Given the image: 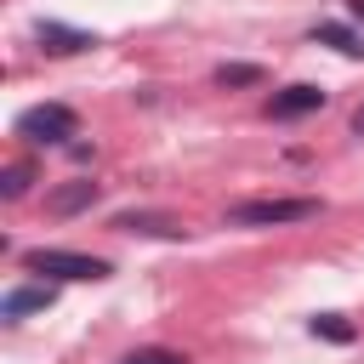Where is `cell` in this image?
Listing matches in <instances>:
<instances>
[{"label":"cell","mask_w":364,"mask_h":364,"mask_svg":"<svg viewBox=\"0 0 364 364\" xmlns=\"http://www.w3.org/2000/svg\"><path fill=\"white\" fill-rule=\"evenodd\" d=\"M324 205L318 199H239V205H228V228H284V222H307V216H318Z\"/></svg>","instance_id":"3957f363"},{"label":"cell","mask_w":364,"mask_h":364,"mask_svg":"<svg viewBox=\"0 0 364 364\" xmlns=\"http://www.w3.org/2000/svg\"><path fill=\"white\" fill-rule=\"evenodd\" d=\"M91 199H97V182H63V188L46 193V210H51V216H74V210H85Z\"/></svg>","instance_id":"9c48e42d"},{"label":"cell","mask_w":364,"mask_h":364,"mask_svg":"<svg viewBox=\"0 0 364 364\" xmlns=\"http://www.w3.org/2000/svg\"><path fill=\"white\" fill-rule=\"evenodd\" d=\"M307 40H313V46H336L341 57H364V34H358L353 23H313Z\"/></svg>","instance_id":"ba28073f"},{"label":"cell","mask_w":364,"mask_h":364,"mask_svg":"<svg viewBox=\"0 0 364 364\" xmlns=\"http://www.w3.org/2000/svg\"><path fill=\"white\" fill-rule=\"evenodd\" d=\"M353 131H358V136H364V102H358V108H353Z\"/></svg>","instance_id":"5bb4252c"},{"label":"cell","mask_w":364,"mask_h":364,"mask_svg":"<svg viewBox=\"0 0 364 364\" xmlns=\"http://www.w3.org/2000/svg\"><path fill=\"white\" fill-rule=\"evenodd\" d=\"M28 182H34V165H6L0 193H6V199H23V193H28Z\"/></svg>","instance_id":"7c38bea8"},{"label":"cell","mask_w":364,"mask_h":364,"mask_svg":"<svg viewBox=\"0 0 364 364\" xmlns=\"http://www.w3.org/2000/svg\"><path fill=\"white\" fill-rule=\"evenodd\" d=\"M114 228H119V233H148V239H182V222H171V216H148V210H119Z\"/></svg>","instance_id":"52a82bcc"},{"label":"cell","mask_w":364,"mask_h":364,"mask_svg":"<svg viewBox=\"0 0 364 364\" xmlns=\"http://www.w3.org/2000/svg\"><path fill=\"white\" fill-rule=\"evenodd\" d=\"M57 301V290L51 284H17V290H6L0 296V318L6 324H17V318H28V313H46Z\"/></svg>","instance_id":"8992f818"},{"label":"cell","mask_w":364,"mask_h":364,"mask_svg":"<svg viewBox=\"0 0 364 364\" xmlns=\"http://www.w3.org/2000/svg\"><path fill=\"white\" fill-rule=\"evenodd\" d=\"M353 17H364V0H353Z\"/></svg>","instance_id":"9a60e30c"},{"label":"cell","mask_w":364,"mask_h":364,"mask_svg":"<svg viewBox=\"0 0 364 364\" xmlns=\"http://www.w3.org/2000/svg\"><path fill=\"white\" fill-rule=\"evenodd\" d=\"M17 136L34 148H63L68 136H80V114L68 102H34L17 114Z\"/></svg>","instance_id":"7a4b0ae2"},{"label":"cell","mask_w":364,"mask_h":364,"mask_svg":"<svg viewBox=\"0 0 364 364\" xmlns=\"http://www.w3.org/2000/svg\"><path fill=\"white\" fill-rule=\"evenodd\" d=\"M262 80H267L262 63H222V68H216V85H228V91H239V85H262Z\"/></svg>","instance_id":"30bf717a"},{"label":"cell","mask_w":364,"mask_h":364,"mask_svg":"<svg viewBox=\"0 0 364 364\" xmlns=\"http://www.w3.org/2000/svg\"><path fill=\"white\" fill-rule=\"evenodd\" d=\"M34 40H40V51H51V57H74V51H91L97 46V34H85V28H63V23H34Z\"/></svg>","instance_id":"5b68a950"},{"label":"cell","mask_w":364,"mask_h":364,"mask_svg":"<svg viewBox=\"0 0 364 364\" xmlns=\"http://www.w3.org/2000/svg\"><path fill=\"white\" fill-rule=\"evenodd\" d=\"M307 330H313V336H324V341H341V347H347V341H358V324H347L341 313H318Z\"/></svg>","instance_id":"8fae6325"},{"label":"cell","mask_w":364,"mask_h":364,"mask_svg":"<svg viewBox=\"0 0 364 364\" xmlns=\"http://www.w3.org/2000/svg\"><path fill=\"white\" fill-rule=\"evenodd\" d=\"M119 364H188V358L171 353V347H136V353H125Z\"/></svg>","instance_id":"4fadbf2b"},{"label":"cell","mask_w":364,"mask_h":364,"mask_svg":"<svg viewBox=\"0 0 364 364\" xmlns=\"http://www.w3.org/2000/svg\"><path fill=\"white\" fill-rule=\"evenodd\" d=\"M324 108V91L318 85H284V91H273L267 97V119H301V114H318Z\"/></svg>","instance_id":"277c9868"},{"label":"cell","mask_w":364,"mask_h":364,"mask_svg":"<svg viewBox=\"0 0 364 364\" xmlns=\"http://www.w3.org/2000/svg\"><path fill=\"white\" fill-rule=\"evenodd\" d=\"M23 267H28V273H46V279H68V284H97V279H108V273H114L102 256H85V250H57V245L23 250Z\"/></svg>","instance_id":"6da1fadb"}]
</instances>
